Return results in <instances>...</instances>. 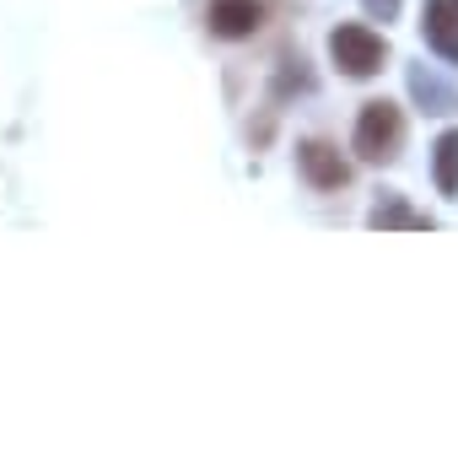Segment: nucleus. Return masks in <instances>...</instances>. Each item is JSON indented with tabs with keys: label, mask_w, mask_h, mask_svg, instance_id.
I'll use <instances>...</instances> for the list:
<instances>
[{
	"label": "nucleus",
	"mask_w": 458,
	"mask_h": 458,
	"mask_svg": "<svg viewBox=\"0 0 458 458\" xmlns=\"http://www.w3.org/2000/svg\"><path fill=\"white\" fill-rule=\"evenodd\" d=\"M372 226H431L426 216H415L410 205H399V199H383L377 210H372Z\"/></svg>",
	"instance_id": "nucleus-8"
},
{
	"label": "nucleus",
	"mask_w": 458,
	"mask_h": 458,
	"mask_svg": "<svg viewBox=\"0 0 458 458\" xmlns=\"http://www.w3.org/2000/svg\"><path fill=\"white\" fill-rule=\"evenodd\" d=\"M437 183H442V194H458V135L437 140Z\"/></svg>",
	"instance_id": "nucleus-6"
},
{
	"label": "nucleus",
	"mask_w": 458,
	"mask_h": 458,
	"mask_svg": "<svg viewBox=\"0 0 458 458\" xmlns=\"http://www.w3.org/2000/svg\"><path fill=\"white\" fill-rule=\"evenodd\" d=\"M394 6L399 0H367V12H377V17H394Z\"/></svg>",
	"instance_id": "nucleus-9"
},
{
	"label": "nucleus",
	"mask_w": 458,
	"mask_h": 458,
	"mask_svg": "<svg viewBox=\"0 0 458 458\" xmlns=\"http://www.w3.org/2000/svg\"><path fill=\"white\" fill-rule=\"evenodd\" d=\"M302 173H308L318 189H340V183L351 178V167L340 162V151L324 146V140H308V146H302Z\"/></svg>",
	"instance_id": "nucleus-5"
},
{
	"label": "nucleus",
	"mask_w": 458,
	"mask_h": 458,
	"mask_svg": "<svg viewBox=\"0 0 458 458\" xmlns=\"http://www.w3.org/2000/svg\"><path fill=\"white\" fill-rule=\"evenodd\" d=\"M410 87H415V98H420V103H431V114H442V108H453V87H442L437 76H426V71H415V76H410Z\"/></svg>",
	"instance_id": "nucleus-7"
},
{
	"label": "nucleus",
	"mask_w": 458,
	"mask_h": 458,
	"mask_svg": "<svg viewBox=\"0 0 458 458\" xmlns=\"http://www.w3.org/2000/svg\"><path fill=\"white\" fill-rule=\"evenodd\" d=\"M329 55H335V65L345 71V76H372L377 65H383V38L372 33V28H335V38H329Z\"/></svg>",
	"instance_id": "nucleus-2"
},
{
	"label": "nucleus",
	"mask_w": 458,
	"mask_h": 458,
	"mask_svg": "<svg viewBox=\"0 0 458 458\" xmlns=\"http://www.w3.org/2000/svg\"><path fill=\"white\" fill-rule=\"evenodd\" d=\"M399 140H404L399 108H394V103H367L361 119H356V151H361L367 162H388V157L399 151Z\"/></svg>",
	"instance_id": "nucleus-1"
},
{
	"label": "nucleus",
	"mask_w": 458,
	"mask_h": 458,
	"mask_svg": "<svg viewBox=\"0 0 458 458\" xmlns=\"http://www.w3.org/2000/svg\"><path fill=\"white\" fill-rule=\"evenodd\" d=\"M254 28H259L254 0H216L210 6V33H221V38H249Z\"/></svg>",
	"instance_id": "nucleus-4"
},
{
	"label": "nucleus",
	"mask_w": 458,
	"mask_h": 458,
	"mask_svg": "<svg viewBox=\"0 0 458 458\" xmlns=\"http://www.w3.org/2000/svg\"><path fill=\"white\" fill-rule=\"evenodd\" d=\"M426 44L447 60H458V0H431L426 6Z\"/></svg>",
	"instance_id": "nucleus-3"
}]
</instances>
